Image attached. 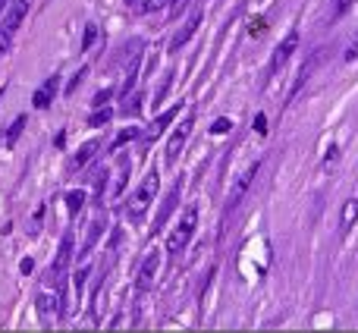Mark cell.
Listing matches in <instances>:
<instances>
[{
	"label": "cell",
	"instance_id": "1",
	"mask_svg": "<svg viewBox=\"0 0 358 333\" xmlns=\"http://www.w3.org/2000/svg\"><path fill=\"white\" fill-rule=\"evenodd\" d=\"M157 189H161V179H157V173L151 170L148 176H145L142 183H138V189L132 192L129 204H126V208H129V217H132V220H142L145 211H148V208H151V201H155Z\"/></svg>",
	"mask_w": 358,
	"mask_h": 333
},
{
	"label": "cell",
	"instance_id": "2",
	"mask_svg": "<svg viewBox=\"0 0 358 333\" xmlns=\"http://www.w3.org/2000/svg\"><path fill=\"white\" fill-rule=\"evenodd\" d=\"M195 223H198V211L189 208V211L182 214V223H179L173 233L167 236V252H170V255H179V252H182L185 242H189V236L195 233Z\"/></svg>",
	"mask_w": 358,
	"mask_h": 333
},
{
	"label": "cell",
	"instance_id": "3",
	"mask_svg": "<svg viewBox=\"0 0 358 333\" xmlns=\"http://www.w3.org/2000/svg\"><path fill=\"white\" fill-rule=\"evenodd\" d=\"M296 48H299V31H289V35H286L283 41L277 44V50H273L271 66H267V76H277L280 69L286 66V60H289V57L296 54Z\"/></svg>",
	"mask_w": 358,
	"mask_h": 333
},
{
	"label": "cell",
	"instance_id": "4",
	"mask_svg": "<svg viewBox=\"0 0 358 333\" xmlns=\"http://www.w3.org/2000/svg\"><path fill=\"white\" fill-rule=\"evenodd\" d=\"M161 258H164V255L157 252V248H151V252L145 255V261L138 264V277H136L138 290H148V286L155 283V274H157V267H161Z\"/></svg>",
	"mask_w": 358,
	"mask_h": 333
},
{
	"label": "cell",
	"instance_id": "5",
	"mask_svg": "<svg viewBox=\"0 0 358 333\" xmlns=\"http://www.w3.org/2000/svg\"><path fill=\"white\" fill-rule=\"evenodd\" d=\"M189 132H192V117L189 120H182V123L173 129V136L167 139V161L173 164L179 155H182V148H185V142H189Z\"/></svg>",
	"mask_w": 358,
	"mask_h": 333
},
{
	"label": "cell",
	"instance_id": "6",
	"mask_svg": "<svg viewBox=\"0 0 358 333\" xmlns=\"http://www.w3.org/2000/svg\"><path fill=\"white\" fill-rule=\"evenodd\" d=\"M57 82H60V76H50L48 82H41V88L31 94V107H38V111H48L50 101L57 98V88H60Z\"/></svg>",
	"mask_w": 358,
	"mask_h": 333
},
{
	"label": "cell",
	"instance_id": "7",
	"mask_svg": "<svg viewBox=\"0 0 358 333\" xmlns=\"http://www.w3.org/2000/svg\"><path fill=\"white\" fill-rule=\"evenodd\" d=\"M60 296L57 292H50V290H44V292H38V299H35V309H38V315H41V321L48 324L50 318L57 315V309H60Z\"/></svg>",
	"mask_w": 358,
	"mask_h": 333
},
{
	"label": "cell",
	"instance_id": "8",
	"mask_svg": "<svg viewBox=\"0 0 358 333\" xmlns=\"http://www.w3.org/2000/svg\"><path fill=\"white\" fill-rule=\"evenodd\" d=\"M142 38H132L129 44H126L123 50H120V66L126 69V73H132V69H138V60H142Z\"/></svg>",
	"mask_w": 358,
	"mask_h": 333
},
{
	"label": "cell",
	"instance_id": "9",
	"mask_svg": "<svg viewBox=\"0 0 358 333\" xmlns=\"http://www.w3.org/2000/svg\"><path fill=\"white\" fill-rule=\"evenodd\" d=\"M25 13H29V0H13L10 13H6V19H3V35H13V31L22 25Z\"/></svg>",
	"mask_w": 358,
	"mask_h": 333
},
{
	"label": "cell",
	"instance_id": "10",
	"mask_svg": "<svg viewBox=\"0 0 358 333\" xmlns=\"http://www.w3.org/2000/svg\"><path fill=\"white\" fill-rule=\"evenodd\" d=\"M198 25H201V13L195 10V13H192V16H189V22H185L182 29L176 31V38H173V41H170V50H173V54H176V50H182V48H185V41H189V38L198 31Z\"/></svg>",
	"mask_w": 358,
	"mask_h": 333
},
{
	"label": "cell",
	"instance_id": "11",
	"mask_svg": "<svg viewBox=\"0 0 358 333\" xmlns=\"http://www.w3.org/2000/svg\"><path fill=\"white\" fill-rule=\"evenodd\" d=\"M69 258H73V236H63V242H60V252H57V261H54V271L48 274V280L60 277V271H66Z\"/></svg>",
	"mask_w": 358,
	"mask_h": 333
},
{
	"label": "cell",
	"instance_id": "12",
	"mask_svg": "<svg viewBox=\"0 0 358 333\" xmlns=\"http://www.w3.org/2000/svg\"><path fill=\"white\" fill-rule=\"evenodd\" d=\"M98 148H101V139H92V142H85L79 151H76V157H73V164H69V170H82V166H85L94 155H98Z\"/></svg>",
	"mask_w": 358,
	"mask_h": 333
},
{
	"label": "cell",
	"instance_id": "13",
	"mask_svg": "<svg viewBox=\"0 0 358 333\" xmlns=\"http://www.w3.org/2000/svg\"><path fill=\"white\" fill-rule=\"evenodd\" d=\"M179 107H182V104L170 107V111H167V113H164V117H157V120H155V123H151V126H148V132H145V139H148V142H155V139H157V136H164V129H167V126H170V120H173V117H176V113H179Z\"/></svg>",
	"mask_w": 358,
	"mask_h": 333
},
{
	"label": "cell",
	"instance_id": "14",
	"mask_svg": "<svg viewBox=\"0 0 358 333\" xmlns=\"http://www.w3.org/2000/svg\"><path fill=\"white\" fill-rule=\"evenodd\" d=\"M358 220V201L355 198H349L346 204H343V217H340V233H349L352 229V223Z\"/></svg>",
	"mask_w": 358,
	"mask_h": 333
},
{
	"label": "cell",
	"instance_id": "15",
	"mask_svg": "<svg viewBox=\"0 0 358 333\" xmlns=\"http://www.w3.org/2000/svg\"><path fill=\"white\" fill-rule=\"evenodd\" d=\"M22 129H25V117H16V120L10 123V129H6L3 142H6V145H16V142H19V136H22Z\"/></svg>",
	"mask_w": 358,
	"mask_h": 333
},
{
	"label": "cell",
	"instance_id": "16",
	"mask_svg": "<svg viewBox=\"0 0 358 333\" xmlns=\"http://www.w3.org/2000/svg\"><path fill=\"white\" fill-rule=\"evenodd\" d=\"M101 229H104V220H94V223H92V233H88L85 246H82V258H88V252H92V248H94V242H98Z\"/></svg>",
	"mask_w": 358,
	"mask_h": 333
},
{
	"label": "cell",
	"instance_id": "17",
	"mask_svg": "<svg viewBox=\"0 0 358 333\" xmlns=\"http://www.w3.org/2000/svg\"><path fill=\"white\" fill-rule=\"evenodd\" d=\"M132 139H138V129H136V126H129V129H123V132H120V136L110 142V151H120L126 142H132Z\"/></svg>",
	"mask_w": 358,
	"mask_h": 333
},
{
	"label": "cell",
	"instance_id": "18",
	"mask_svg": "<svg viewBox=\"0 0 358 333\" xmlns=\"http://www.w3.org/2000/svg\"><path fill=\"white\" fill-rule=\"evenodd\" d=\"M110 117H113V107H101V111H94L92 117H88V126H92V129H98V126H104Z\"/></svg>",
	"mask_w": 358,
	"mask_h": 333
},
{
	"label": "cell",
	"instance_id": "19",
	"mask_svg": "<svg viewBox=\"0 0 358 333\" xmlns=\"http://www.w3.org/2000/svg\"><path fill=\"white\" fill-rule=\"evenodd\" d=\"M176 198H179V185H173V189H170V195H167V204H164L161 217H157V227H164V220H167V217H170V211H173Z\"/></svg>",
	"mask_w": 358,
	"mask_h": 333
},
{
	"label": "cell",
	"instance_id": "20",
	"mask_svg": "<svg viewBox=\"0 0 358 333\" xmlns=\"http://www.w3.org/2000/svg\"><path fill=\"white\" fill-rule=\"evenodd\" d=\"M104 299H107V286L101 283L98 292H94V321H101V315H104Z\"/></svg>",
	"mask_w": 358,
	"mask_h": 333
},
{
	"label": "cell",
	"instance_id": "21",
	"mask_svg": "<svg viewBox=\"0 0 358 333\" xmlns=\"http://www.w3.org/2000/svg\"><path fill=\"white\" fill-rule=\"evenodd\" d=\"M94 41H98V25L88 22V25H85V35H82V50L88 54V48H92Z\"/></svg>",
	"mask_w": 358,
	"mask_h": 333
},
{
	"label": "cell",
	"instance_id": "22",
	"mask_svg": "<svg viewBox=\"0 0 358 333\" xmlns=\"http://www.w3.org/2000/svg\"><path fill=\"white\" fill-rule=\"evenodd\" d=\"M66 204H69V211H73V214H79V208L85 204V192H82V189L69 192V195H66Z\"/></svg>",
	"mask_w": 358,
	"mask_h": 333
},
{
	"label": "cell",
	"instance_id": "23",
	"mask_svg": "<svg viewBox=\"0 0 358 333\" xmlns=\"http://www.w3.org/2000/svg\"><path fill=\"white\" fill-rule=\"evenodd\" d=\"M343 60H346V63H355L358 60V35L346 44V50H343Z\"/></svg>",
	"mask_w": 358,
	"mask_h": 333
},
{
	"label": "cell",
	"instance_id": "24",
	"mask_svg": "<svg viewBox=\"0 0 358 333\" xmlns=\"http://www.w3.org/2000/svg\"><path fill=\"white\" fill-rule=\"evenodd\" d=\"M142 107V94H132V98L123 101V113H136Z\"/></svg>",
	"mask_w": 358,
	"mask_h": 333
},
{
	"label": "cell",
	"instance_id": "25",
	"mask_svg": "<svg viewBox=\"0 0 358 333\" xmlns=\"http://www.w3.org/2000/svg\"><path fill=\"white\" fill-rule=\"evenodd\" d=\"M85 277H88V267H79V271H76V280H73V283H76V299L82 296V286H85Z\"/></svg>",
	"mask_w": 358,
	"mask_h": 333
},
{
	"label": "cell",
	"instance_id": "26",
	"mask_svg": "<svg viewBox=\"0 0 358 333\" xmlns=\"http://www.w3.org/2000/svg\"><path fill=\"white\" fill-rule=\"evenodd\" d=\"M227 129H233V120H227V117H220L214 126H210V132H217V136H223Z\"/></svg>",
	"mask_w": 358,
	"mask_h": 333
},
{
	"label": "cell",
	"instance_id": "27",
	"mask_svg": "<svg viewBox=\"0 0 358 333\" xmlns=\"http://www.w3.org/2000/svg\"><path fill=\"white\" fill-rule=\"evenodd\" d=\"M107 101H113V88H104V92L94 94V107H104Z\"/></svg>",
	"mask_w": 358,
	"mask_h": 333
},
{
	"label": "cell",
	"instance_id": "28",
	"mask_svg": "<svg viewBox=\"0 0 358 333\" xmlns=\"http://www.w3.org/2000/svg\"><path fill=\"white\" fill-rule=\"evenodd\" d=\"M161 6H167V0H145V3H142V13H157Z\"/></svg>",
	"mask_w": 358,
	"mask_h": 333
},
{
	"label": "cell",
	"instance_id": "29",
	"mask_svg": "<svg viewBox=\"0 0 358 333\" xmlns=\"http://www.w3.org/2000/svg\"><path fill=\"white\" fill-rule=\"evenodd\" d=\"M255 132H258V136H264V132H267V117H264V113H258V117H255Z\"/></svg>",
	"mask_w": 358,
	"mask_h": 333
},
{
	"label": "cell",
	"instance_id": "30",
	"mask_svg": "<svg viewBox=\"0 0 358 333\" xmlns=\"http://www.w3.org/2000/svg\"><path fill=\"white\" fill-rule=\"evenodd\" d=\"M85 73H88V69H85V66H82V69H79V73H76V76H73V82H69V88H66V92H76V88H79V82H82V79H85Z\"/></svg>",
	"mask_w": 358,
	"mask_h": 333
},
{
	"label": "cell",
	"instance_id": "31",
	"mask_svg": "<svg viewBox=\"0 0 358 333\" xmlns=\"http://www.w3.org/2000/svg\"><path fill=\"white\" fill-rule=\"evenodd\" d=\"M336 157H340V148H330L327 161H324V170H330V166H334V164H336Z\"/></svg>",
	"mask_w": 358,
	"mask_h": 333
},
{
	"label": "cell",
	"instance_id": "32",
	"mask_svg": "<svg viewBox=\"0 0 358 333\" xmlns=\"http://www.w3.org/2000/svg\"><path fill=\"white\" fill-rule=\"evenodd\" d=\"M104 183H107V173H98V179H94V195L104 192Z\"/></svg>",
	"mask_w": 358,
	"mask_h": 333
},
{
	"label": "cell",
	"instance_id": "33",
	"mask_svg": "<svg viewBox=\"0 0 358 333\" xmlns=\"http://www.w3.org/2000/svg\"><path fill=\"white\" fill-rule=\"evenodd\" d=\"M19 271H22V274H31V271H35V261H31V258H22V264H19Z\"/></svg>",
	"mask_w": 358,
	"mask_h": 333
},
{
	"label": "cell",
	"instance_id": "34",
	"mask_svg": "<svg viewBox=\"0 0 358 333\" xmlns=\"http://www.w3.org/2000/svg\"><path fill=\"white\" fill-rule=\"evenodd\" d=\"M352 3H355V0H336V13H346Z\"/></svg>",
	"mask_w": 358,
	"mask_h": 333
},
{
	"label": "cell",
	"instance_id": "35",
	"mask_svg": "<svg viewBox=\"0 0 358 333\" xmlns=\"http://www.w3.org/2000/svg\"><path fill=\"white\" fill-rule=\"evenodd\" d=\"M3 10H6V0H0V16H3Z\"/></svg>",
	"mask_w": 358,
	"mask_h": 333
},
{
	"label": "cell",
	"instance_id": "36",
	"mask_svg": "<svg viewBox=\"0 0 358 333\" xmlns=\"http://www.w3.org/2000/svg\"><path fill=\"white\" fill-rule=\"evenodd\" d=\"M0 98H3V88H0Z\"/></svg>",
	"mask_w": 358,
	"mask_h": 333
},
{
	"label": "cell",
	"instance_id": "37",
	"mask_svg": "<svg viewBox=\"0 0 358 333\" xmlns=\"http://www.w3.org/2000/svg\"><path fill=\"white\" fill-rule=\"evenodd\" d=\"M173 3H179V0H173Z\"/></svg>",
	"mask_w": 358,
	"mask_h": 333
}]
</instances>
